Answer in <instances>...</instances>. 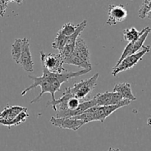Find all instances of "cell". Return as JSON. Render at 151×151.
I'll list each match as a JSON object with an SVG mask.
<instances>
[{
	"label": "cell",
	"instance_id": "obj_1",
	"mask_svg": "<svg viewBox=\"0 0 151 151\" xmlns=\"http://www.w3.org/2000/svg\"><path fill=\"white\" fill-rule=\"evenodd\" d=\"M131 103V101L128 100H122L120 103L116 105L107 106H94L90 109H87L86 111L78 115L77 116H74V119H80L85 122V124L88 123L93 121H100L104 122L105 119L109 117L111 114L116 111L120 108L126 106Z\"/></svg>",
	"mask_w": 151,
	"mask_h": 151
},
{
	"label": "cell",
	"instance_id": "obj_2",
	"mask_svg": "<svg viewBox=\"0 0 151 151\" xmlns=\"http://www.w3.org/2000/svg\"><path fill=\"white\" fill-rule=\"evenodd\" d=\"M98 78L99 74H95L89 79L83 80L79 83H76L74 84L73 87H67L68 90L72 96L77 97L80 100H83L95 88Z\"/></svg>",
	"mask_w": 151,
	"mask_h": 151
},
{
	"label": "cell",
	"instance_id": "obj_3",
	"mask_svg": "<svg viewBox=\"0 0 151 151\" xmlns=\"http://www.w3.org/2000/svg\"><path fill=\"white\" fill-rule=\"evenodd\" d=\"M150 46H143L142 48V50L140 51L137 52L135 54L131 55H128L127 57H125L120 62L119 64H118L117 66H115L113 68L111 72L112 75L114 77H116L120 72H124V71L128 70V69H130L132 67H134V66H136L138 63V62L139 60H141V59L142 58V57L145 55H146L147 53H148L150 52Z\"/></svg>",
	"mask_w": 151,
	"mask_h": 151
},
{
	"label": "cell",
	"instance_id": "obj_4",
	"mask_svg": "<svg viewBox=\"0 0 151 151\" xmlns=\"http://www.w3.org/2000/svg\"><path fill=\"white\" fill-rule=\"evenodd\" d=\"M42 67L45 68L50 72L52 73H62L66 72V69L63 66V61L60 55L55 53L45 54L43 51L40 52Z\"/></svg>",
	"mask_w": 151,
	"mask_h": 151
},
{
	"label": "cell",
	"instance_id": "obj_5",
	"mask_svg": "<svg viewBox=\"0 0 151 151\" xmlns=\"http://www.w3.org/2000/svg\"><path fill=\"white\" fill-rule=\"evenodd\" d=\"M106 24L114 26L118 23L124 22L128 17V10L122 4H110L108 11Z\"/></svg>",
	"mask_w": 151,
	"mask_h": 151
},
{
	"label": "cell",
	"instance_id": "obj_6",
	"mask_svg": "<svg viewBox=\"0 0 151 151\" xmlns=\"http://www.w3.org/2000/svg\"><path fill=\"white\" fill-rule=\"evenodd\" d=\"M50 123L57 128L61 129L72 130L73 131H77L85 125V122L80 119H74L72 117H56L53 116L50 119Z\"/></svg>",
	"mask_w": 151,
	"mask_h": 151
},
{
	"label": "cell",
	"instance_id": "obj_7",
	"mask_svg": "<svg viewBox=\"0 0 151 151\" xmlns=\"http://www.w3.org/2000/svg\"><path fill=\"white\" fill-rule=\"evenodd\" d=\"M25 72H33L34 62L32 60V55L29 50V41L27 38H22V49L20 58H19V63Z\"/></svg>",
	"mask_w": 151,
	"mask_h": 151
},
{
	"label": "cell",
	"instance_id": "obj_8",
	"mask_svg": "<svg viewBox=\"0 0 151 151\" xmlns=\"http://www.w3.org/2000/svg\"><path fill=\"white\" fill-rule=\"evenodd\" d=\"M94 102L97 106H107L116 105L124 100L122 96L117 92L106 91L104 93H99L94 97Z\"/></svg>",
	"mask_w": 151,
	"mask_h": 151
},
{
	"label": "cell",
	"instance_id": "obj_9",
	"mask_svg": "<svg viewBox=\"0 0 151 151\" xmlns=\"http://www.w3.org/2000/svg\"><path fill=\"white\" fill-rule=\"evenodd\" d=\"M27 108L21 107L19 106H7L0 112V125L6 126L8 122L13 120L20 112Z\"/></svg>",
	"mask_w": 151,
	"mask_h": 151
},
{
	"label": "cell",
	"instance_id": "obj_10",
	"mask_svg": "<svg viewBox=\"0 0 151 151\" xmlns=\"http://www.w3.org/2000/svg\"><path fill=\"white\" fill-rule=\"evenodd\" d=\"M73 52L86 62L90 63V53L86 43L81 37H78L75 44Z\"/></svg>",
	"mask_w": 151,
	"mask_h": 151
},
{
	"label": "cell",
	"instance_id": "obj_11",
	"mask_svg": "<svg viewBox=\"0 0 151 151\" xmlns=\"http://www.w3.org/2000/svg\"><path fill=\"white\" fill-rule=\"evenodd\" d=\"M113 91L119 93L124 100H128L131 102L135 101L137 100V98L132 92L131 84L128 83L115 84L113 88Z\"/></svg>",
	"mask_w": 151,
	"mask_h": 151
},
{
	"label": "cell",
	"instance_id": "obj_12",
	"mask_svg": "<svg viewBox=\"0 0 151 151\" xmlns=\"http://www.w3.org/2000/svg\"><path fill=\"white\" fill-rule=\"evenodd\" d=\"M63 63H67V64L74 65V66H78L80 68H82L83 69H92L91 63H88L81 59L79 56L75 55L72 52L69 58L63 60Z\"/></svg>",
	"mask_w": 151,
	"mask_h": 151
},
{
	"label": "cell",
	"instance_id": "obj_13",
	"mask_svg": "<svg viewBox=\"0 0 151 151\" xmlns=\"http://www.w3.org/2000/svg\"><path fill=\"white\" fill-rule=\"evenodd\" d=\"M86 24H87V21L83 20L82 22H81L80 24H77V28L76 29H75V32H74L72 35H71L70 36L66 38V45L75 46V42H76L78 38V37H80L81 33L83 31V29H85V27H86Z\"/></svg>",
	"mask_w": 151,
	"mask_h": 151
},
{
	"label": "cell",
	"instance_id": "obj_14",
	"mask_svg": "<svg viewBox=\"0 0 151 151\" xmlns=\"http://www.w3.org/2000/svg\"><path fill=\"white\" fill-rule=\"evenodd\" d=\"M143 31H144V29L141 31H138L135 27L127 28L123 31V38L128 43L132 42L139 38Z\"/></svg>",
	"mask_w": 151,
	"mask_h": 151
},
{
	"label": "cell",
	"instance_id": "obj_15",
	"mask_svg": "<svg viewBox=\"0 0 151 151\" xmlns=\"http://www.w3.org/2000/svg\"><path fill=\"white\" fill-rule=\"evenodd\" d=\"M22 38H16L14 41L13 44H12L11 55L13 60L16 63H19V58H20L21 53H22Z\"/></svg>",
	"mask_w": 151,
	"mask_h": 151
},
{
	"label": "cell",
	"instance_id": "obj_16",
	"mask_svg": "<svg viewBox=\"0 0 151 151\" xmlns=\"http://www.w3.org/2000/svg\"><path fill=\"white\" fill-rule=\"evenodd\" d=\"M29 114H28L27 109H25V110L20 112L13 120L10 121V122H8L6 126L8 127V128H10L12 126H18V125H19L20 124L24 123V122L26 121V119L29 117Z\"/></svg>",
	"mask_w": 151,
	"mask_h": 151
},
{
	"label": "cell",
	"instance_id": "obj_17",
	"mask_svg": "<svg viewBox=\"0 0 151 151\" xmlns=\"http://www.w3.org/2000/svg\"><path fill=\"white\" fill-rule=\"evenodd\" d=\"M151 0H144L141 7L139 10V17L142 19H145L146 18L151 19Z\"/></svg>",
	"mask_w": 151,
	"mask_h": 151
},
{
	"label": "cell",
	"instance_id": "obj_18",
	"mask_svg": "<svg viewBox=\"0 0 151 151\" xmlns=\"http://www.w3.org/2000/svg\"><path fill=\"white\" fill-rule=\"evenodd\" d=\"M66 38L65 35H62L61 33H60L59 32H58L57 35H56L54 41L52 44V47L55 50H58L59 51V52L63 50V47L66 45Z\"/></svg>",
	"mask_w": 151,
	"mask_h": 151
},
{
	"label": "cell",
	"instance_id": "obj_19",
	"mask_svg": "<svg viewBox=\"0 0 151 151\" xmlns=\"http://www.w3.org/2000/svg\"><path fill=\"white\" fill-rule=\"evenodd\" d=\"M76 28L77 25H75L74 24L71 23V22H69V23H66L65 24H63L61 29L58 32L61 33L62 35H65L66 37H69L75 32Z\"/></svg>",
	"mask_w": 151,
	"mask_h": 151
},
{
	"label": "cell",
	"instance_id": "obj_20",
	"mask_svg": "<svg viewBox=\"0 0 151 151\" xmlns=\"http://www.w3.org/2000/svg\"><path fill=\"white\" fill-rule=\"evenodd\" d=\"M7 6H8V3L5 0H0V16L3 17L4 16Z\"/></svg>",
	"mask_w": 151,
	"mask_h": 151
},
{
	"label": "cell",
	"instance_id": "obj_21",
	"mask_svg": "<svg viewBox=\"0 0 151 151\" xmlns=\"http://www.w3.org/2000/svg\"><path fill=\"white\" fill-rule=\"evenodd\" d=\"M7 3L9 2H16V4H21L23 1V0H5Z\"/></svg>",
	"mask_w": 151,
	"mask_h": 151
},
{
	"label": "cell",
	"instance_id": "obj_22",
	"mask_svg": "<svg viewBox=\"0 0 151 151\" xmlns=\"http://www.w3.org/2000/svg\"><path fill=\"white\" fill-rule=\"evenodd\" d=\"M108 151H121L119 148H113V147H109Z\"/></svg>",
	"mask_w": 151,
	"mask_h": 151
},
{
	"label": "cell",
	"instance_id": "obj_23",
	"mask_svg": "<svg viewBox=\"0 0 151 151\" xmlns=\"http://www.w3.org/2000/svg\"><path fill=\"white\" fill-rule=\"evenodd\" d=\"M29 151H32V150H29Z\"/></svg>",
	"mask_w": 151,
	"mask_h": 151
}]
</instances>
